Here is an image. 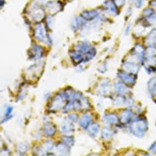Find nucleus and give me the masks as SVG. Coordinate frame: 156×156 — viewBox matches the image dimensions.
Masks as SVG:
<instances>
[{
    "label": "nucleus",
    "mask_w": 156,
    "mask_h": 156,
    "mask_svg": "<svg viewBox=\"0 0 156 156\" xmlns=\"http://www.w3.org/2000/svg\"><path fill=\"white\" fill-rule=\"evenodd\" d=\"M104 8L109 14L112 16H116L117 14V10L115 6L110 1H107L104 3Z\"/></svg>",
    "instance_id": "aec40b11"
},
{
    "label": "nucleus",
    "mask_w": 156,
    "mask_h": 156,
    "mask_svg": "<svg viewBox=\"0 0 156 156\" xmlns=\"http://www.w3.org/2000/svg\"><path fill=\"white\" fill-rule=\"evenodd\" d=\"M47 8H48V9L51 13H56L58 10L61 9L59 5H58L57 2H50L48 3V5L47 6Z\"/></svg>",
    "instance_id": "393cba45"
},
{
    "label": "nucleus",
    "mask_w": 156,
    "mask_h": 156,
    "mask_svg": "<svg viewBox=\"0 0 156 156\" xmlns=\"http://www.w3.org/2000/svg\"><path fill=\"white\" fill-rule=\"evenodd\" d=\"M84 23V20L80 18H76L72 24V28L73 29L76 30L80 27Z\"/></svg>",
    "instance_id": "bb28decb"
},
{
    "label": "nucleus",
    "mask_w": 156,
    "mask_h": 156,
    "mask_svg": "<svg viewBox=\"0 0 156 156\" xmlns=\"http://www.w3.org/2000/svg\"><path fill=\"white\" fill-rule=\"evenodd\" d=\"M124 99L122 98V96H120V97H118V98H117L115 99L114 103L116 105H122V104H124Z\"/></svg>",
    "instance_id": "2f4dec72"
},
{
    "label": "nucleus",
    "mask_w": 156,
    "mask_h": 156,
    "mask_svg": "<svg viewBox=\"0 0 156 156\" xmlns=\"http://www.w3.org/2000/svg\"><path fill=\"white\" fill-rule=\"evenodd\" d=\"M59 130L61 132L65 134H67L72 133L73 132L74 128L72 124L69 122H64L60 126Z\"/></svg>",
    "instance_id": "6ab92c4d"
},
{
    "label": "nucleus",
    "mask_w": 156,
    "mask_h": 156,
    "mask_svg": "<svg viewBox=\"0 0 156 156\" xmlns=\"http://www.w3.org/2000/svg\"><path fill=\"white\" fill-rule=\"evenodd\" d=\"M100 130V126L98 123H93L88 128V133L91 137H96Z\"/></svg>",
    "instance_id": "a211bd4d"
},
{
    "label": "nucleus",
    "mask_w": 156,
    "mask_h": 156,
    "mask_svg": "<svg viewBox=\"0 0 156 156\" xmlns=\"http://www.w3.org/2000/svg\"><path fill=\"white\" fill-rule=\"evenodd\" d=\"M115 88L117 93L120 94H125L128 93V89L123 84L116 83L115 84Z\"/></svg>",
    "instance_id": "5701e85b"
},
{
    "label": "nucleus",
    "mask_w": 156,
    "mask_h": 156,
    "mask_svg": "<svg viewBox=\"0 0 156 156\" xmlns=\"http://www.w3.org/2000/svg\"><path fill=\"white\" fill-rule=\"evenodd\" d=\"M118 121V118L116 115L114 113L106 114L103 117V122L107 124H115Z\"/></svg>",
    "instance_id": "f8f14e48"
},
{
    "label": "nucleus",
    "mask_w": 156,
    "mask_h": 156,
    "mask_svg": "<svg viewBox=\"0 0 156 156\" xmlns=\"http://www.w3.org/2000/svg\"><path fill=\"white\" fill-rule=\"evenodd\" d=\"M132 2L137 8H141L143 5V0H132Z\"/></svg>",
    "instance_id": "c756f323"
},
{
    "label": "nucleus",
    "mask_w": 156,
    "mask_h": 156,
    "mask_svg": "<svg viewBox=\"0 0 156 156\" xmlns=\"http://www.w3.org/2000/svg\"><path fill=\"white\" fill-rule=\"evenodd\" d=\"M56 151L59 155H67L70 153L69 146L64 144V143H59L56 145Z\"/></svg>",
    "instance_id": "4468645a"
},
{
    "label": "nucleus",
    "mask_w": 156,
    "mask_h": 156,
    "mask_svg": "<svg viewBox=\"0 0 156 156\" xmlns=\"http://www.w3.org/2000/svg\"><path fill=\"white\" fill-rule=\"evenodd\" d=\"M75 50L79 51L83 57V62H88L93 59L96 53V48L88 42H82L76 45Z\"/></svg>",
    "instance_id": "f257e3e1"
},
{
    "label": "nucleus",
    "mask_w": 156,
    "mask_h": 156,
    "mask_svg": "<svg viewBox=\"0 0 156 156\" xmlns=\"http://www.w3.org/2000/svg\"><path fill=\"white\" fill-rule=\"evenodd\" d=\"M98 15V12L96 11H85L83 12V17L87 20H93Z\"/></svg>",
    "instance_id": "b1692460"
},
{
    "label": "nucleus",
    "mask_w": 156,
    "mask_h": 156,
    "mask_svg": "<svg viewBox=\"0 0 156 156\" xmlns=\"http://www.w3.org/2000/svg\"><path fill=\"white\" fill-rule=\"evenodd\" d=\"M123 69L129 73L136 74L140 70V66L132 62H126L122 65Z\"/></svg>",
    "instance_id": "6e6552de"
},
{
    "label": "nucleus",
    "mask_w": 156,
    "mask_h": 156,
    "mask_svg": "<svg viewBox=\"0 0 156 156\" xmlns=\"http://www.w3.org/2000/svg\"><path fill=\"white\" fill-rule=\"evenodd\" d=\"M143 14L146 17H151L153 16L154 14V11L151 9V8H147L146 9L144 12H143Z\"/></svg>",
    "instance_id": "c85d7f7f"
},
{
    "label": "nucleus",
    "mask_w": 156,
    "mask_h": 156,
    "mask_svg": "<svg viewBox=\"0 0 156 156\" xmlns=\"http://www.w3.org/2000/svg\"><path fill=\"white\" fill-rule=\"evenodd\" d=\"M70 56L73 61V62L75 64H79L82 62H83V56L76 50H73L70 53Z\"/></svg>",
    "instance_id": "2eb2a0df"
},
{
    "label": "nucleus",
    "mask_w": 156,
    "mask_h": 156,
    "mask_svg": "<svg viewBox=\"0 0 156 156\" xmlns=\"http://www.w3.org/2000/svg\"><path fill=\"white\" fill-rule=\"evenodd\" d=\"M149 151L154 154H156V141L154 142L150 147Z\"/></svg>",
    "instance_id": "473e14b6"
},
{
    "label": "nucleus",
    "mask_w": 156,
    "mask_h": 156,
    "mask_svg": "<svg viewBox=\"0 0 156 156\" xmlns=\"http://www.w3.org/2000/svg\"><path fill=\"white\" fill-rule=\"evenodd\" d=\"M114 2L118 6H121L124 4L125 0H114Z\"/></svg>",
    "instance_id": "72a5a7b5"
},
{
    "label": "nucleus",
    "mask_w": 156,
    "mask_h": 156,
    "mask_svg": "<svg viewBox=\"0 0 156 156\" xmlns=\"http://www.w3.org/2000/svg\"><path fill=\"white\" fill-rule=\"evenodd\" d=\"M66 98L64 94H57L53 99L51 104L49 107V110L51 112H57L62 109L65 104Z\"/></svg>",
    "instance_id": "7ed1b4c3"
},
{
    "label": "nucleus",
    "mask_w": 156,
    "mask_h": 156,
    "mask_svg": "<svg viewBox=\"0 0 156 156\" xmlns=\"http://www.w3.org/2000/svg\"><path fill=\"white\" fill-rule=\"evenodd\" d=\"M53 148V143L50 140H47L44 142V143L42 144V147L39 149V152L41 155H44L45 153L47 152L50 151Z\"/></svg>",
    "instance_id": "f3484780"
},
{
    "label": "nucleus",
    "mask_w": 156,
    "mask_h": 156,
    "mask_svg": "<svg viewBox=\"0 0 156 156\" xmlns=\"http://www.w3.org/2000/svg\"><path fill=\"white\" fill-rule=\"evenodd\" d=\"M43 132L47 136H52L56 132V128L53 124L47 122L44 126Z\"/></svg>",
    "instance_id": "9d476101"
},
{
    "label": "nucleus",
    "mask_w": 156,
    "mask_h": 156,
    "mask_svg": "<svg viewBox=\"0 0 156 156\" xmlns=\"http://www.w3.org/2000/svg\"><path fill=\"white\" fill-rule=\"evenodd\" d=\"M113 134H114V132L108 127H104L102 130L101 136L102 139L105 140H108L110 138H111Z\"/></svg>",
    "instance_id": "4be33fe9"
},
{
    "label": "nucleus",
    "mask_w": 156,
    "mask_h": 156,
    "mask_svg": "<svg viewBox=\"0 0 156 156\" xmlns=\"http://www.w3.org/2000/svg\"><path fill=\"white\" fill-rule=\"evenodd\" d=\"M133 113L130 110H124L120 115V121L122 124H128L132 119Z\"/></svg>",
    "instance_id": "ddd939ff"
},
{
    "label": "nucleus",
    "mask_w": 156,
    "mask_h": 156,
    "mask_svg": "<svg viewBox=\"0 0 156 156\" xmlns=\"http://www.w3.org/2000/svg\"><path fill=\"white\" fill-rule=\"evenodd\" d=\"M118 76L125 84L134 85L135 83V77L132 73H127L122 71H119L118 73Z\"/></svg>",
    "instance_id": "423d86ee"
},
{
    "label": "nucleus",
    "mask_w": 156,
    "mask_h": 156,
    "mask_svg": "<svg viewBox=\"0 0 156 156\" xmlns=\"http://www.w3.org/2000/svg\"><path fill=\"white\" fill-rule=\"evenodd\" d=\"M130 129L131 133L135 136L141 138L144 135L147 129V124L146 121L143 119H139L132 123Z\"/></svg>",
    "instance_id": "f03ea898"
},
{
    "label": "nucleus",
    "mask_w": 156,
    "mask_h": 156,
    "mask_svg": "<svg viewBox=\"0 0 156 156\" xmlns=\"http://www.w3.org/2000/svg\"><path fill=\"white\" fill-rule=\"evenodd\" d=\"M68 119L72 122H76L79 119V116L76 114H70L68 116Z\"/></svg>",
    "instance_id": "7c9ffc66"
},
{
    "label": "nucleus",
    "mask_w": 156,
    "mask_h": 156,
    "mask_svg": "<svg viewBox=\"0 0 156 156\" xmlns=\"http://www.w3.org/2000/svg\"><path fill=\"white\" fill-rule=\"evenodd\" d=\"M132 53L133 55L136 56V58L140 62H142L144 61L145 53L143 47L141 45L137 44L136 45H135L132 50Z\"/></svg>",
    "instance_id": "1a4fd4ad"
},
{
    "label": "nucleus",
    "mask_w": 156,
    "mask_h": 156,
    "mask_svg": "<svg viewBox=\"0 0 156 156\" xmlns=\"http://www.w3.org/2000/svg\"><path fill=\"white\" fill-rule=\"evenodd\" d=\"M43 55L42 48L38 45H33L29 50L28 56L31 60H37L40 59Z\"/></svg>",
    "instance_id": "39448f33"
},
{
    "label": "nucleus",
    "mask_w": 156,
    "mask_h": 156,
    "mask_svg": "<svg viewBox=\"0 0 156 156\" xmlns=\"http://www.w3.org/2000/svg\"><path fill=\"white\" fill-rule=\"evenodd\" d=\"M17 149L21 153H24L29 149V145L26 143H20L18 144Z\"/></svg>",
    "instance_id": "cd10ccee"
},
{
    "label": "nucleus",
    "mask_w": 156,
    "mask_h": 156,
    "mask_svg": "<svg viewBox=\"0 0 156 156\" xmlns=\"http://www.w3.org/2000/svg\"><path fill=\"white\" fill-rule=\"evenodd\" d=\"M150 5L151 6L156 8V0H152V2H150Z\"/></svg>",
    "instance_id": "f704fd0d"
},
{
    "label": "nucleus",
    "mask_w": 156,
    "mask_h": 156,
    "mask_svg": "<svg viewBox=\"0 0 156 156\" xmlns=\"http://www.w3.org/2000/svg\"><path fill=\"white\" fill-rule=\"evenodd\" d=\"M61 140L62 141V143L67 145L68 146L70 147L74 144V139L72 136H63L61 138Z\"/></svg>",
    "instance_id": "a878e982"
},
{
    "label": "nucleus",
    "mask_w": 156,
    "mask_h": 156,
    "mask_svg": "<svg viewBox=\"0 0 156 156\" xmlns=\"http://www.w3.org/2000/svg\"><path fill=\"white\" fill-rule=\"evenodd\" d=\"M34 37H36V39H37L38 41H39L44 44H48L51 41L48 39V36H47L46 32H45V30L44 27L41 24L37 25L35 28Z\"/></svg>",
    "instance_id": "20e7f679"
},
{
    "label": "nucleus",
    "mask_w": 156,
    "mask_h": 156,
    "mask_svg": "<svg viewBox=\"0 0 156 156\" xmlns=\"http://www.w3.org/2000/svg\"><path fill=\"white\" fill-rule=\"evenodd\" d=\"M92 118L91 116L88 114L83 115L80 121V125L83 129H87L90 125Z\"/></svg>",
    "instance_id": "dca6fc26"
},
{
    "label": "nucleus",
    "mask_w": 156,
    "mask_h": 156,
    "mask_svg": "<svg viewBox=\"0 0 156 156\" xmlns=\"http://www.w3.org/2000/svg\"><path fill=\"white\" fill-rule=\"evenodd\" d=\"M146 43L151 45L156 44V29H153L146 37Z\"/></svg>",
    "instance_id": "412c9836"
},
{
    "label": "nucleus",
    "mask_w": 156,
    "mask_h": 156,
    "mask_svg": "<svg viewBox=\"0 0 156 156\" xmlns=\"http://www.w3.org/2000/svg\"><path fill=\"white\" fill-rule=\"evenodd\" d=\"M110 90V82L108 80H103L98 88V92L102 95L107 94Z\"/></svg>",
    "instance_id": "9b49d317"
},
{
    "label": "nucleus",
    "mask_w": 156,
    "mask_h": 156,
    "mask_svg": "<svg viewBox=\"0 0 156 156\" xmlns=\"http://www.w3.org/2000/svg\"><path fill=\"white\" fill-rule=\"evenodd\" d=\"M41 67H43L42 66L38 64H35L31 66H30L28 69V76L31 77L32 79H35V78L38 77L39 74L41 75L42 72V69L43 68L39 69Z\"/></svg>",
    "instance_id": "0eeeda50"
}]
</instances>
